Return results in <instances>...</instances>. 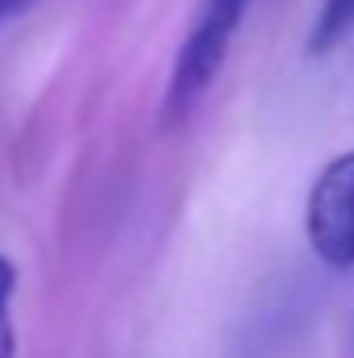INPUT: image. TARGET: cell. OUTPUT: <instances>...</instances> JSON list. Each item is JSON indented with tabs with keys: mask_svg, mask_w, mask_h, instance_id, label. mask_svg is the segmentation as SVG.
Here are the masks:
<instances>
[{
	"mask_svg": "<svg viewBox=\"0 0 354 358\" xmlns=\"http://www.w3.org/2000/svg\"><path fill=\"white\" fill-rule=\"evenodd\" d=\"M246 4L250 0H200L196 21L176 50L167 96H163V125L167 129L183 125L192 117V108L204 100V92L213 88V80L221 76L229 46L238 38V25L246 17Z\"/></svg>",
	"mask_w": 354,
	"mask_h": 358,
	"instance_id": "6da1fadb",
	"label": "cell"
},
{
	"mask_svg": "<svg viewBox=\"0 0 354 358\" xmlns=\"http://www.w3.org/2000/svg\"><path fill=\"white\" fill-rule=\"evenodd\" d=\"M304 238L330 271L354 267V150L334 155L309 187Z\"/></svg>",
	"mask_w": 354,
	"mask_h": 358,
	"instance_id": "7a4b0ae2",
	"label": "cell"
},
{
	"mask_svg": "<svg viewBox=\"0 0 354 358\" xmlns=\"http://www.w3.org/2000/svg\"><path fill=\"white\" fill-rule=\"evenodd\" d=\"M351 29H354V0H325L317 21H313V29H309L304 50L309 55H330Z\"/></svg>",
	"mask_w": 354,
	"mask_h": 358,
	"instance_id": "3957f363",
	"label": "cell"
},
{
	"mask_svg": "<svg viewBox=\"0 0 354 358\" xmlns=\"http://www.w3.org/2000/svg\"><path fill=\"white\" fill-rule=\"evenodd\" d=\"M17 292V267L0 255V358H17V334L8 321V300Z\"/></svg>",
	"mask_w": 354,
	"mask_h": 358,
	"instance_id": "277c9868",
	"label": "cell"
},
{
	"mask_svg": "<svg viewBox=\"0 0 354 358\" xmlns=\"http://www.w3.org/2000/svg\"><path fill=\"white\" fill-rule=\"evenodd\" d=\"M17 4H21V0H0V17H4L8 8H17Z\"/></svg>",
	"mask_w": 354,
	"mask_h": 358,
	"instance_id": "5b68a950",
	"label": "cell"
},
{
	"mask_svg": "<svg viewBox=\"0 0 354 358\" xmlns=\"http://www.w3.org/2000/svg\"><path fill=\"white\" fill-rule=\"evenodd\" d=\"M351 358H354V350H351Z\"/></svg>",
	"mask_w": 354,
	"mask_h": 358,
	"instance_id": "8992f818",
	"label": "cell"
}]
</instances>
